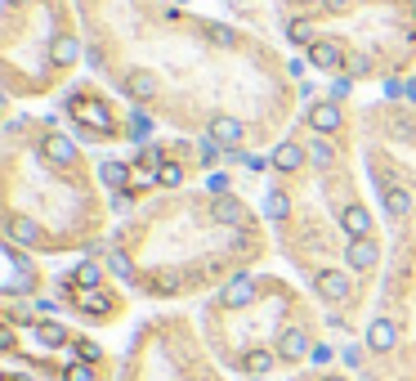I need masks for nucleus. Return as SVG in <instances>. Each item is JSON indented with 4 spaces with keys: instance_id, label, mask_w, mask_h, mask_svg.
Returning <instances> with one entry per match:
<instances>
[{
    "instance_id": "6e6552de",
    "label": "nucleus",
    "mask_w": 416,
    "mask_h": 381,
    "mask_svg": "<svg viewBox=\"0 0 416 381\" xmlns=\"http://www.w3.org/2000/svg\"><path fill=\"white\" fill-rule=\"evenodd\" d=\"M85 63L77 0H0V94L5 113L54 104Z\"/></svg>"
},
{
    "instance_id": "4468645a",
    "label": "nucleus",
    "mask_w": 416,
    "mask_h": 381,
    "mask_svg": "<svg viewBox=\"0 0 416 381\" xmlns=\"http://www.w3.org/2000/svg\"><path fill=\"white\" fill-rule=\"evenodd\" d=\"M291 5V0H219V9H224L228 18H238V23H247V27H255V32H273V23H278V14Z\"/></svg>"
},
{
    "instance_id": "f257e3e1",
    "label": "nucleus",
    "mask_w": 416,
    "mask_h": 381,
    "mask_svg": "<svg viewBox=\"0 0 416 381\" xmlns=\"http://www.w3.org/2000/svg\"><path fill=\"white\" fill-rule=\"evenodd\" d=\"M300 58L224 9L183 5L94 54L90 72L157 130L206 139L224 157H268L296 126L304 99Z\"/></svg>"
},
{
    "instance_id": "f03ea898",
    "label": "nucleus",
    "mask_w": 416,
    "mask_h": 381,
    "mask_svg": "<svg viewBox=\"0 0 416 381\" xmlns=\"http://www.w3.org/2000/svg\"><path fill=\"white\" fill-rule=\"evenodd\" d=\"M264 170L260 211L273 229V247L309 282L327 310V327L358 332L372 296L349 274V247L385 238L363 162L358 99H349V90L309 94L296 126L268 149Z\"/></svg>"
},
{
    "instance_id": "9d476101",
    "label": "nucleus",
    "mask_w": 416,
    "mask_h": 381,
    "mask_svg": "<svg viewBox=\"0 0 416 381\" xmlns=\"http://www.w3.org/2000/svg\"><path fill=\"white\" fill-rule=\"evenodd\" d=\"M54 117L77 135L85 149H139L152 139L157 121L126 104L103 77L85 72L54 99Z\"/></svg>"
},
{
    "instance_id": "423d86ee",
    "label": "nucleus",
    "mask_w": 416,
    "mask_h": 381,
    "mask_svg": "<svg viewBox=\"0 0 416 381\" xmlns=\"http://www.w3.org/2000/svg\"><path fill=\"white\" fill-rule=\"evenodd\" d=\"M268 36L336 90L416 77V0H291Z\"/></svg>"
},
{
    "instance_id": "7ed1b4c3",
    "label": "nucleus",
    "mask_w": 416,
    "mask_h": 381,
    "mask_svg": "<svg viewBox=\"0 0 416 381\" xmlns=\"http://www.w3.org/2000/svg\"><path fill=\"white\" fill-rule=\"evenodd\" d=\"M273 229L228 175H206L188 189H162L112 225L99 251L134 296L183 305L215 296L238 274L273 256Z\"/></svg>"
},
{
    "instance_id": "20e7f679",
    "label": "nucleus",
    "mask_w": 416,
    "mask_h": 381,
    "mask_svg": "<svg viewBox=\"0 0 416 381\" xmlns=\"http://www.w3.org/2000/svg\"><path fill=\"white\" fill-rule=\"evenodd\" d=\"M117 206L99 162L54 113L14 108L0 121V229L36 256H99Z\"/></svg>"
},
{
    "instance_id": "ddd939ff",
    "label": "nucleus",
    "mask_w": 416,
    "mask_h": 381,
    "mask_svg": "<svg viewBox=\"0 0 416 381\" xmlns=\"http://www.w3.org/2000/svg\"><path fill=\"white\" fill-rule=\"evenodd\" d=\"M5 265H9L5 296H22V301L45 296V282H50V278H45V269H41V261H36V251L5 242Z\"/></svg>"
},
{
    "instance_id": "f8f14e48",
    "label": "nucleus",
    "mask_w": 416,
    "mask_h": 381,
    "mask_svg": "<svg viewBox=\"0 0 416 381\" xmlns=\"http://www.w3.org/2000/svg\"><path fill=\"white\" fill-rule=\"evenodd\" d=\"M183 5H202V0H77V14H81V27H85V63L94 54L121 45L143 23L175 14Z\"/></svg>"
},
{
    "instance_id": "9b49d317",
    "label": "nucleus",
    "mask_w": 416,
    "mask_h": 381,
    "mask_svg": "<svg viewBox=\"0 0 416 381\" xmlns=\"http://www.w3.org/2000/svg\"><path fill=\"white\" fill-rule=\"evenodd\" d=\"M54 301L58 310L81 318L85 327H112L130 314L134 292L108 269L103 256H85V261H72L54 278Z\"/></svg>"
},
{
    "instance_id": "39448f33",
    "label": "nucleus",
    "mask_w": 416,
    "mask_h": 381,
    "mask_svg": "<svg viewBox=\"0 0 416 381\" xmlns=\"http://www.w3.org/2000/svg\"><path fill=\"white\" fill-rule=\"evenodd\" d=\"M358 121L367 184L385 229V274L372 314L394 318L403 332V350L358 373V381H416V99L389 85V94L358 99Z\"/></svg>"
},
{
    "instance_id": "dca6fc26",
    "label": "nucleus",
    "mask_w": 416,
    "mask_h": 381,
    "mask_svg": "<svg viewBox=\"0 0 416 381\" xmlns=\"http://www.w3.org/2000/svg\"><path fill=\"white\" fill-rule=\"evenodd\" d=\"M412 81H416V77H412Z\"/></svg>"
},
{
    "instance_id": "2eb2a0df",
    "label": "nucleus",
    "mask_w": 416,
    "mask_h": 381,
    "mask_svg": "<svg viewBox=\"0 0 416 381\" xmlns=\"http://www.w3.org/2000/svg\"><path fill=\"white\" fill-rule=\"evenodd\" d=\"M287 381H353L345 368H300V373H287Z\"/></svg>"
},
{
    "instance_id": "1a4fd4ad",
    "label": "nucleus",
    "mask_w": 416,
    "mask_h": 381,
    "mask_svg": "<svg viewBox=\"0 0 416 381\" xmlns=\"http://www.w3.org/2000/svg\"><path fill=\"white\" fill-rule=\"evenodd\" d=\"M117 381H228L188 314H152L134 327Z\"/></svg>"
},
{
    "instance_id": "0eeeda50",
    "label": "nucleus",
    "mask_w": 416,
    "mask_h": 381,
    "mask_svg": "<svg viewBox=\"0 0 416 381\" xmlns=\"http://www.w3.org/2000/svg\"><path fill=\"white\" fill-rule=\"evenodd\" d=\"M202 337L224 373L247 381H268L278 373H300L323 346L327 310L313 292H300L291 278L251 269L206 296Z\"/></svg>"
}]
</instances>
